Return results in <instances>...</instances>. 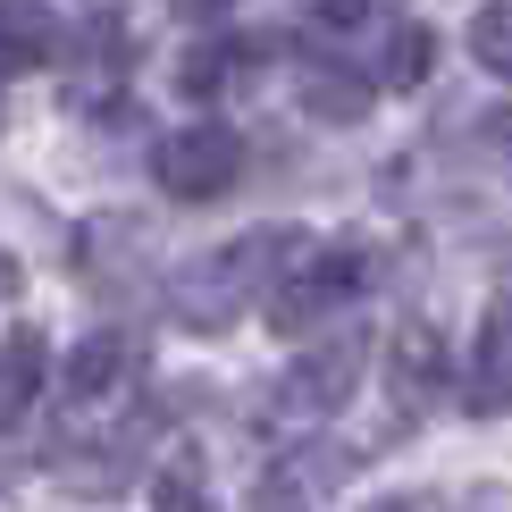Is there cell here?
I'll list each match as a JSON object with an SVG mask.
<instances>
[{
  "label": "cell",
  "instance_id": "1",
  "mask_svg": "<svg viewBox=\"0 0 512 512\" xmlns=\"http://www.w3.org/2000/svg\"><path fill=\"white\" fill-rule=\"evenodd\" d=\"M303 252H311L303 227H252V236L202 252V261H185L177 277H168V311H177L194 336H219V328H236L252 303H269L277 277L303 261Z\"/></svg>",
  "mask_w": 512,
  "mask_h": 512
},
{
  "label": "cell",
  "instance_id": "2",
  "mask_svg": "<svg viewBox=\"0 0 512 512\" xmlns=\"http://www.w3.org/2000/svg\"><path fill=\"white\" fill-rule=\"evenodd\" d=\"M378 277V252L370 236H336V244H311L303 261H294L286 277H277V294H269V328H286V336H311V328H328L336 311L353 303L361 286Z\"/></svg>",
  "mask_w": 512,
  "mask_h": 512
},
{
  "label": "cell",
  "instance_id": "3",
  "mask_svg": "<svg viewBox=\"0 0 512 512\" xmlns=\"http://www.w3.org/2000/svg\"><path fill=\"white\" fill-rule=\"evenodd\" d=\"M361 361H370V336H361V328H328L319 345L294 353V370L277 378L269 412L286 420V429H319V420H336L353 403V387H361Z\"/></svg>",
  "mask_w": 512,
  "mask_h": 512
},
{
  "label": "cell",
  "instance_id": "4",
  "mask_svg": "<svg viewBox=\"0 0 512 512\" xmlns=\"http://www.w3.org/2000/svg\"><path fill=\"white\" fill-rule=\"evenodd\" d=\"M152 177H160V194H177V202H219L227 185L244 177V135L219 126V118L168 126L152 143Z\"/></svg>",
  "mask_w": 512,
  "mask_h": 512
},
{
  "label": "cell",
  "instance_id": "5",
  "mask_svg": "<svg viewBox=\"0 0 512 512\" xmlns=\"http://www.w3.org/2000/svg\"><path fill=\"white\" fill-rule=\"evenodd\" d=\"M135 378H143V336L135 328H93L68 353V370H59V403L76 420H101V412H118L135 395Z\"/></svg>",
  "mask_w": 512,
  "mask_h": 512
},
{
  "label": "cell",
  "instance_id": "6",
  "mask_svg": "<svg viewBox=\"0 0 512 512\" xmlns=\"http://www.w3.org/2000/svg\"><path fill=\"white\" fill-rule=\"evenodd\" d=\"M387 387L403 395V412H429V403L445 395V336L429 328V319L395 328V345H387Z\"/></svg>",
  "mask_w": 512,
  "mask_h": 512
},
{
  "label": "cell",
  "instance_id": "7",
  "mask_svg": "<svg viewBox=\"0 0 512 512\" xmlns=\"http://www.w3.org/2000/svg\"><path fill=\"white\" fill-rule=\"evenodd\" d=\"M471 412L479 420H496V412H512V303H496L487 311V328H479V353H471Z\"/></svg>",
  "mask_w": 512,
  "mask_h": 512
},
{
  "label": "cell",
  "instance_id": "8",
  "mask_svg": "<svg viewBox=\"0 0 512 512\" xmlns=\"http://www.w3.org/2000/svg\"><path fill=\"white\" fill-rule=\"evenodd\" d=\"M429 68H437V34L420 26V17H378V68H370V84L412 93V84H429Z\"/></svg>",
  "mask_w": 512,
  "mask_h": 512
},
{
  "label": "cell",
  "instance_id": "9",
  "mask_svg": "<svg viewBox=\"0 0 512 512\" xmlns=\"http://www.w3.org/2000/svg\"><path fill=\"white\" fill-rule=\"evenodd\" d=\"M370 93H378V84L361 76V68H345V59H303V110L311 118L353 126L361 110H370Z\"/></svg>",
  "mask_w": 512,
  "mask_h": 512
},
{
  "label": "cell",
  "instance_id": "10",
  "mask_svg": "<svg viewBox=\"0 0 512 512\" xmlns=\"http://www.w3.org/2000/svg\"><path fill=\"white\" fill-rule=\"evenodd\" d=\"M42 378H51V353H42V336H34V328L0 336V429H17V420L34 412Z\"/></svg>",
  "mask_w": 512,
  "mask_h": 512
},
{
  "label": "cell",
  "instance_id": "11",
  "mask_svg": "<svg viewBox=\"0 0 512 512\" xmlns=\"http://www.w3.org/2000/svg\"><path fill=\"white\" fill-rule=\"evenodd\" d=\"M252 76V42H236V34H210V42H194L185 51V68H177V84L194 101H210V93H227V84H244Z\"/></svg>",
  "mask_w": 512,
  "mask_h": 512
},
{
  "label": "cell",
  "instance_id": "12",
  "mask_svg": "<svg viewBox=\"0 0 512 512\" xmlns=\"http://www.w3.org/2000/svg\"><path fill=\"white\" fill-rule=\"evenodd\" d=\"M59 42H68V17H51V9H0V51H9L17 68L59 59Z\"/></svg>",
  "mask_w": 512,
  "mask_h": 512
},
{
  "label": "cell",
  "instance_id": "13",
  "mask_svg": "<svg viewBox=\"0 0 512 512\" xmlns=\"http://www.w3.org/2000/svg\"><path fill=\"white\" fill-rule=\"evenodd\" d=\"M152 512H219V504H210V487H202V462H194V454H168V462H160Z\"/></svg>",
  "mask_w": 512,
  "mask_h": 512
},
{
  "label": "cell",
  "instance_id": "14",
  "mask_svg": "<svg viewBox=\"0 0 512 512\" xmlns=\"http://www.w3.org/2000/svg\"><path fill=\"white\" fill-rule=\"evenodd\" d=\"M471 42H479V59L496 76H512V9H479L471 17Z\"/></svg>",
  "mask_w": 512,
  "mask_h": 512
},
{
  "label": "cell",
  "instance_id": "15",
  "mask_svg": "<svg viewBox=\"0 0 512 512\" xmlns=\"http://www.w3.org/2000/svg\"><path fill=\"white\" fill-rule=\"evenodd\" d=\"M479 135H487V152L512 168V110H487V118H479Z\"/></svg>",
  "mask_w": 512,
  "mask_h": 512
},
{
  "label": "cell",
  "instance_id": "16",
  "mask_svg": "<svg viewBox=\"0 0 512 512\" xmlns=\"http://www.w3.org/2000/svg\"><path fill=\"white\" fill-rule=\"evenodd\" d=\"M370 512H445V504H437V496H378Z\"/></svg>",
  "mask_w": 512,
  "mask_h": 512
},
{
  "label": "cell",
  "instance_id": "17",
  "mask_svg": "<svg viewBox=\"0 0 512 512\" xmlns=\"http://www.w3.org/2000/svg\"><path fill=\"white\" fill-rule=\"evenodd\" d=\"M261 512H303V496H294V487H277V479H269V487H261Z\"/></svg>",
  "mask_w": 512,
  "mask_h": 512
},
{
  "label": "cell",
  "instance_id": "18",
  "mask_svg": "<svg viewBox=\"0 0 512 512\" xmlns=\"http://www.w3.org/2000/svg\"><path fill=\"white\" fill-rule=\"evenodd\" d=\"M9 294H17V261H9V252H0V303H9Z\"/></svg>",
  "mask_w": 512,
  "mask_h": 512
},
{
  "label": "cell",
  "instance_id": "19",
  "mask_svg": "<svg viewBox=\"0 0 512 512\" xmlns=\"http://www.w3.org/2000/svg\"><path fill=\"white\" fill-rule=\"evenodd\" d=\"M0 126H9V76H0Z\"/></svg>",
  "mask_w": 512,
  "mask_h": 512
}]
</instances>
